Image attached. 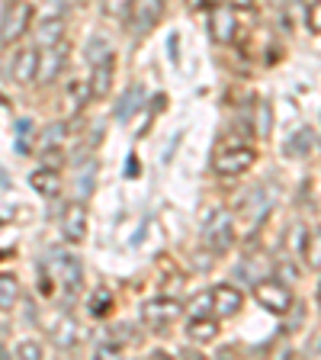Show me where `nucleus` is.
I'll return each instance as SVG.
<instances>
[{"mask_svg": "<svg viewBox=\"0 0 321 360\" xmlns=\"http://www.w3.org/2000/svg\"><path fill=\"white\" fill-rule=\"evenodd\" d=\"M32 22V4L30 0H7L4 4V13H0V42L13 45L26 36Z\"/></svg>", "mask_w": 321, "mask_h": 360, "instance_id": "obj_1", "label": "nucleus"}, {"mask_svg": "<svg viewBox=\"0 0 321 360\" xmlns=\"http://www.w3.org/2000/svg\"><path fill=\"white\" fill-rule=\"evenodd\" d=\"M257 165V151L251 145H225L212 158V171L218 177H238V174L251 171Z\"/></svg>", "mask_w": 321, "mask_h": 360, "instance_id": "obj_2", "label": "nucleus"}, {"mask_svg": "<svg viewBox=\"0 0 321 360\" xmlns=\"http://www.w3.org/2000/svg\"><path fill=\"white\" fill-rule=\"evenodd\" d=\"M48 267H52L55 280L65 286V292L81 290L84 267H81V261H77V255H71V251H65V248H52V251H48Z\"/></svg>", "mask_w": 321, "mask_h": 360, "instance_id": "obj_3", "label": "nucleus"}, {"mask_svg": "<svg viewBox=\"0 0 321 360\" xmlns=\"http://www.w3.org/2000/svg\"><path fill=\"white\" fill-rule=\"evenodd\" d=\"M202 238L212 251H228L235 241V222H232V212L228 210H216L206 225H202Z\"/></svg>", "mask_w": 321, "mask_h": 360, "instance_id": "obj_4", "label": "nucleus"}, {"mask_svg": "<svg viewBox=\"0 0 321 360\" xmlns=\"http://www.w3.org/2000/svg\"><path fill=\"white\" fill-rule=\"evenodd\" d=\"M254 296L267 312L286 315L292 309V292H289V286L280 283V280H261V283H254Z\"/></svg>", "mask_w": 321, "mask_h": 360, "instance_id": "obj_5", "label": "nucleus"}, {"mask_svg": "<svg viewBox=\"0 0 321 360\" xmlns=\"http://www.w3.org/2000/svg\"><path fill=\"white\" fill-rule=\"evenodd\" d=\"M180 302L177 300H167V296H157V300H148L142 306V322L148 325V328L161 331V328H171L173 322L180 319Z\"/></svg>", "mask_w": 321, "mask_h": 360, "instance_id": "obj_6", "label": "nucleus"}, {"mask_svg": "<svg viewBox=\"0 0 321 360\" xmlns=\"http://www.w3.org/2000/svg\"><path fill=\"white\" fill-rule=\"evenodd\" d=\"M67 61V49L65 42L48 45V49H39V68H36V81L39 84H52L61 75V68Z\"/></svg>", "mask_w": 321, "mask_h": 360, "instance_id": "obj_7", "label": "nucleus"}, {"mask_svg": "<svg viewBox=\"0 0 321 360\" xmlns=\"http://www.w3.org/2000/svg\"><path fill=\"white\" fill-rule=\"evenodd\" d=\"M235 32H238L235 7H225V4L212 7V10H209V36L216 39L218 45H228V42L235 39Z\"/></svg>", "mask_w": 321, "mask_h": 360, "instance_id": "obj_8", "label": "nucleus"}, {"mask_svg": "<svg viewBox=\"0 0 321 360\" xmlns=\"http://www.w3.org/2000/svg\"><path fill=\"white\" fill-rule=\"evenodd\" d=\"M61 235H65V241H71V245L87 238V210H84L81 200L65 206V212H61Z\"/></svg>", "mask_w": 321, "mask_h": 360, "instance_id": "obj_9", "label": "nucleus"}, {"mask_svg": "<svg viewBox=\"0 0 321 360\" xmlns=\"http://www.w3.org/2000/svg\"><path fill=\"white\" fill-rule=\"evenodd\" d=\"M241 306H244V296H241L238 286L218 283L216 290H212V312H216L218 319H232V315H238Z\"/></svg>", "mask_w": 321, "mask_h": 360, "instance_id": "obj_10", "label": "nucleus"}, {"mask_svg": "<svg viewBox=\"0 0 321 360\" xmlns=\"http://www.w3.org/2000/svg\"><path fill=\"white\" fill-rule=\"evenodd\" d=\"M161 13H164V0H135L132 4V26L138 36H145V32L155 26L157 20H161Z\"/></svg>", "mask_w": 321, "mask_h": 360, "instance_id": "obj_11", "label": "nucleus"}, {"mask_svg": "<svg viewBox=\"0 0 321 360\" xmlns=\"http://www.w3.org/2000/svg\"><path fill=\"white\" fill-rule=\"evenodd\" d=\"M112 77H116V58L106 55L103 61L93 65V75H90V97L93 100H103L106 94L112 90Z\"/></svg>", "mask_w": 321, "mask_h": 360, "instance_id": "obj_12", "label": "nucleus"}, {"mask_svg": "<svg viewBox=\"0 0 321 360\" xmlns=\"http://www.w3.org/2000/svg\"><path fill=\"white\" fill-rule=\"evenodd\" d=\"M77 338H81V328H77V319L71 315H58L52 322V341L61 347V351H71L77 345Z\"/></svg>", "mask_w": 321, "mask_h": 360, "instance_id": "obj_13", "label": "nucleus"}, {"mask_svg": "<svg viewBox=\"0 0 321 360\" xmlns=\"http://www.w3.org/2000/svg\"><path fill=\"white\" fill-rule=\"evenodd\" d=\"M65 39V20L58 13L45 16V20L36 22V45L39 49H48V45H58Z\"/></svg>", "mask_w": 321, "mask_h": 360, "instance_id": "obj_14", "label": "nucleus"}, {"mask_svg": "<svg viewBox=\"0 0 321 360\" xmlns=\"http://www.w3.org/2000/svg\"><path fill=\"white\" fill-rule=\"evenodd\" d=\"M30 184L39 196H45V200H52V196L61 193V177L55 167H36V171L30 174Z\"/></svg>", "mask_w": 321, "mask_h": 360, "instance_id": "obj_15", "label": "nucleus"}, {"mask_svg": "<svg viewBox=\"0 0 321 360\" xmlns=\"http://www.w3.org/2000/svg\"><path fill=\"white\" fill-rule=\"evenodd\" d=\"M36 68H39V49H22V52L13 58L10 75H13L16 84H32L36 81Z\"/></svg>", "mask_w": 321, "mask_h": 360, "instance_id": "obj_16", "label": "nucleus"}, {"mask_svg": "<svg viewBox=\"0 0 321 360\" xmlns=\"http://www.w3.org/2000/svg\"><path fill=\"white\" fill-rule=\"evenodd\" d=\"M142 103H145V87H142V84H132V87L122 94L119 103H116V120H119V122L132 120L135 112L142 110Z\"/></svg>", "mask_w": 321, "mask_h": 360, "instance_id": "obj_17", "label": "nucleus"}, {"mask_svg": "<svg viewBox=\"0 0 321 360\" xmlns=\"http://www.w3.org/2000/svg\"><path fill=\"white\" fill-rule=\"evenodd\" d=\"M216 335L218 325L212 319H206V315H193V322L187 325V338L193 345H209V341H216Z\"/></svg>", "mask_w": 321, "mask_h": 360, "instance_id": "obj_18", "label": "nucleus"}, {"mask_svg": "<svg viewBox=\"0 0 321 360\" xmlns=\"http://www.w3.org/2000/svg\"><path fill=\"white\" fill-rule=\"evenodd\" d=\"M93 187H97V161H87V165L77 171V180H74V193L77 200H90V193H93Z\"/></svg>", "mask_w": 321, "mask_h": 360, "instance_id": "obj_19", "label": "nucleus"}, {"mask_svg": "<svg viewBox=\"0 0 321 360\" xmlns=\"http://www.w3.org/2000/svg\"><path fill=\"white\" fill-rule=\"evenodd\" d=\"M312 145H315V132L308 126H302V129H296V135L286 142V155H289V158H302V155H308V151H312Z\"/></svg>", "mask_w": 321, "mask_h": 360, "instance_id": "obj_20", "label": "nucleus"}, {"mask_svg": "<svg viewBox=\"0 0 321 360\" xmlns=\"http://www.w3.org/2000/svg\"><path fill=\"white\" fill-rule=\"evenodd\" d=\"M302 257L312 270H321V229H312L306 235V245H302Z\"/></svg>", "mask_w": 321, "mask_h": 360, "instance_id": "obj_21", "label": "nucleus"}, {"mask_svg": "<svg viewBox=\"0 0 321 360\" xmlns=\"http://www.w3.org/2000/svg\"><path fill=\"white\" fill-rule=\"evenodd\" d=\"M20 300V280L13 274H0V309H13Z\"/></svg>", "mask_w": 321, "mask_h": 360, "instance_id": "obj_22", "label": "nucleus"}, {"mask_svg": "<svg viewBox=\"0 0 321 360\" xmlns=\"http://www.w3.org/2000/svg\"><path fill=\"white\" fill-rule=\"evenodd\" d=\"M84 55H87V61H90V65H97V61H103L106 55H112V49H110V39H103V36H93V39H90V42H87V52H84Z\"/></svg>", "mask_w": 321, "mask_h": 360, "instance_id": "obj_23", "label": "nucleus"}, {"mask_svg": "<svg viewBox=\"0 0 321 360\" xmlns=\"http://www.w3.org/2000/svg\"><path fill=\"white\" fill-rule=\"evenodd\" d=\"M112 309V296H110V290H103V286H100L97 292H93V300H90V315H106Z\"/></svg>", "mask_w": 321, "mask_h": 360, "instance_id": "obj_24", "label": "nucleus"}, {"mask_svg": "<svg viewBox=\"0 0 321 360\" xmlns=\"http://www.w3.org/2000/svg\"><path fill=\"white\" fill-rule=\"evenodd\" d=\"M13 357L39 360V357H42V345H39V341H20V345L13 347Z\"/></svg>", "mask_w": 321, "mask_h": 360, "instance_id": "obj_25", "label": "nucleus"}, {"mask_svg": "<svg viewBox=\"0 0 321 360\" xmlns=\"http://www.w3.org/2000/svg\"><path fill=\"white\" fill-rule=\"evenodd\" d=\"M132 4L135 0H103V13L106 16H129V10H132Z\"/></svg>", "mask_w": 321, "mask_h": 360, "instance_id": "obj_26", "label": "nucleus"}, {"mask_svg": "<svg viewBox=\"0 0 321 360\" xmlns=\"http://www.w3.org/2000/svg\"><path fill=\"white\" fill-rule=\"evenodd\" d=\"M187 309H190L193 315H209V312H212V290H209V292H199V296H193Z\"/></svg>", "mask_w": 321, "mask_h": 360, "instance_id": "obj_27", "label": "nucleus"}, {"mask_svg": "<svg viewBox=\"0 0 321 360\" xmlns=\"http://www.w3.org/2000/svg\"><path fill=\"white\" fill-rule=\"evenodd\" d=\"M308 30L321 32V0H315L312 7H308Z\"/></svg>", "mask_w": 321, "mask_h": 360, "instance_id": "obj_28", "label": "nucleus"}, {"mask_svg": "<svg viewBox=\"0 0 321 360\" xmlns=\"http://www.w3.org/2000/svg\"><path fill=\"white\" fill-rule=\"evenodd\" d=\"M261 110H263V120H261V139H267V135H270V103H267V100L261 103Z\"/></svg>", "mask_w": 321, "mask_h": 360, "instance_id": "obj_29", "label": "nucleus"}, {"mask_svg": "<svg viewBox=\"0 0 321 360\" xmlns=\"http://www.w3.org/2000/svg\"><path fill=\"white\" fill-rule=\"evenodd\" d=\"M16 126H20V129H16V132H20V139H22V135L30 139V135L36 132V129H32V120H20V122H16Z\"/></svg>", "mask_w": 321, "mask_h": 360, "instance_id": "obj_30", "label": "nucleus"}, {"mask_svg": "<svg viewBox=\"0 0 321 360\" xmlns=\"http://www.w3.org/2000/svg\"><path fill=\"white\" fill-rule=\"evenodd\" d=\"M190 4H193V7H218V4H222V0H190Z\"/></svg>", "mask_w": 321, "mask_h": 360, "instance_id": "obj_31", "label": "nucleus"}, {"mask_svg": "<svg viewBox=\"0 0 321 360\" xmlns=\"http://www.w3.org/2000/svg\"><path fill=\"white\" fill-rule=\"evenodd\" d=\"M232 7L235 10H251L254 7V0H232Z\"/></svg>", "mask_w": 321, "mask_h": 360, "instance_id": "obj_32", "label": "nucleus"}, {"mask_svg": "<svg viewBox=\"0 0 321 360\" xmlns=\"http://www.w3.org/2000/svg\"><path fill=\"white\" fill-rule=\"evenodd\" d=\"M135 171H138V161L132 158V161H126V177H129V174H135Z\"/></svg>", "mask_w": 321, "mask_h": 360, "instance_id": "obj_33", "label": "nucleus"}, {"mask_svg": "<svg viewBox=\"0 0 321 360\" xmlns=\"http://www.w3.org/2000/svg\"><path fill=\"white\" fill-rule=\"evenodd\" d=\"M270 4H273V7H283V4H286V0H270Z\"/></svg>", "mask_w": 321, "mask_h": 360, "instance_id": "obj_34", "label": "nucleus"}]
</instances>
